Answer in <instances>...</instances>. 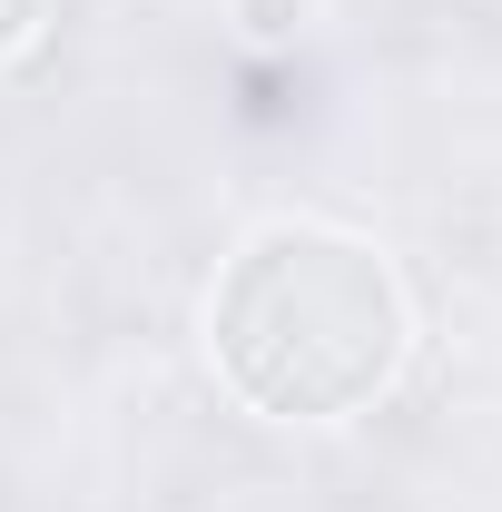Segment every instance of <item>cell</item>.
I'll return each mask as SVG.
<instances>
[{
    "label": "cell",
    "mask_w": 502,
    "mask_h": 512,
    "mask_svg": "<svg viewBox=\"0 0 502 512\" xmlns=\"http://www.w3.org/2000/svg\"><path fill=\"white\" fill-rule=\"evenodd\" d=\"M404 286L345 227H266L207 306L217 375L276 424H345L404 375Z\"/></svg>",
    "instance_id": "obj_1"
},
{
    "label": "cell",
    "mask_w": 502,
    "mask_h": 512,
    "mask_svg": "<svg viewBox=\"0 0 502 512\" xmlns=\"http://www.w3.org/2000/svg\"><path fill=\"white\" fill-rule=\"evenodd\" d=\"M40 20H50V0H0V60H10V50H20Z\"/></svg>",
    "instance_id": "obj_2"
}]
</instances>
